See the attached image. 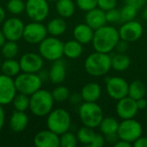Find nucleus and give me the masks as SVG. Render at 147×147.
<instances>
[{
	"label": "nucleus",
	"mask_w": 147,
	"mask_h": 147,
	"mask_svg": "<svg viewBox=\"0 0 147 147\" xmlns=\"http://www.w3.org/2000/svg\"><path fill=\"white\" fill-rule=\"evenodd\" d=\"M121 40L119 30L112 25H104L94 31L92 45L94 50L100 53H109Z\"/></svg>",
	"instance_id": "f257e3e1"
},
{
	"label": "nucleus",
	"mask_w": 147,
	"mask_h": 147,
	"mask_svg": "<svg viewBox=\"0 0 147 147\" xmlns=\"http://www.w3.org/2000/svg\"><path fill=\"white\" fill-rule=\"evenodd\" d=\"M111 68V56L109 53L95 51L90 53L84 61L85 71L92 77L104 76Z\"/></svg>",
	"instance_id": "f03ea898"
},
{
	"label": "nucleus",
	"mask_w": 147,
	"mask_h": 147,
	"mask_svg": "<svg viewBox=\"0 0 147 147\" xmlns=\"http://www.w3.org/2000/svg\"><path fill=\"white\" fill-rule=\"evenodd\" d=\"M54 102L55 101L50 91L40 89L30 96L29 109L35 116H47L53 110Z\"/></svg>",
	"instance_id": "7ed1b4c3"
},
{
	"label": "nucleus",
	"mask_w": 147,
	"mask_h": 147,
	"mask_svg": "<svg viewBox=\"0 0 147 147\" xmlns=\"http://www.w3.org/2000/svg\"><path fill=\"white\" fill-rule=\"evenodd\" d=\"M78 115L84 126L96 128L103 119V111L96 102H84L78 109Z\"/></svg>",
	"instance_id": "20e7f679"
},
{
	"label": "nucleus",
	"mask_w": 147,
	"mask_h": 147,
	"mask_svg": "<svg viewBox=\"0 0 147 147\" xmlns=\"http://www.w3.org/2000/svg\"><path fill=\"white\" fill-rule=\"evenodd\" d=\"M71 125V118L69 112L64 109H53L47 115V128L55 134L61 135L69 131Z\"/></svg>",
	"instance_id": "39448f33"
},
{
	"label": "nucleus",
	"mask_w": 147,
	"mask_h": 147,
	"mask_svg": "<svg viewBox=\"0 0 147 147\" xmlns=\"http://www.w3.org/2000/svg\"><path fill=\"white\" fill-rule=\"evenodd\" d=\"M39 53L47 60L59 59L64 56V42L55 36H47L39 44Z\"/></svg>",
	"instance_id": "423d86ee"
},
{
	"label": "nucleus",
	"mask_w": 147,
	"mask_h": 147,
	"mask_svg": "<svg viewBox=\"0 0 147 147\" xmlns=\"http://www.w3.org/2000/svg\"><path fill=\"white\" fill-rule=\"evenodd\" d=\"M17 92L31 96L38 90L41 89L42 80L38 73L22 72L19 73L14 79Z\"/></svg>",
	"instance_id": "0eeeda50"
},
{
	"label": "nucleus",
	"mask_w": 147,
	"mask_h": 147,
	"mask_svg": "<svg viewBox=\"0 0 147 147\" xmlns=\"http://www.w3.org/2000/svg\"><path fill=\"white\" fill-rule=\"evenodd\" d=\"M142 125L134 118L122 120L119 124L117 134L120 140H123L133 144L137 139L142 136Z\"/></svg>",
	"instance_id": "6e6552de"
},
{
	"label": "nucleus",
	"mask_w": 147,
	"mask_h": 147,
	"mask_svg": "<svg viewBox=\"0 0 147 147\" xmlns=\"http://www.w3.org/2000/svg\"><path fill=\"white\" fill-rule=\"evenodd\" d=\"M25 11L34 22H43L49 14V4L47 0H27Z\"/></svg>",
	"instance_id": "1a4fd4ad"
},
{
	"label": "nucleus",
	"mask_w": 147,
	"mask_h": 147,
	"mask_svg": "<svg viewBox=\"0 0 147 147\" xmlns=\"http://www.w3.org/2000/svg\"><path fill=\"white\" fill-rule=\"evenodd\" d=\"M106 90L108 95L116 101L128 96L129 84L123 78L121 77H110L105 79Z\"/></svg>",
	"instance_id": "9d476101"
},
{
	"label": "nucleus",
	"mask_w": 147,
	"mask_h": 147,
	"mask_svg": "<svg viewBox=\"0 0 147 147\" xmlns=\"http://www.w3.org/2000/svg\"><path fill=\"white\" fill-rule=\"evenodd\" d=\"M47 29L40 22H32L24 27L22 38L30 44H40L47 36Z\"/></svg>",
	"instance_id": "9b49d317"
},
{
	"label": "nucleus",
	"mask_w": 147,
	"mask_h": 147,
	"mask_svg": "<svg viewBox=\"0 0 147 147\" xmlns=\"http://www.w3.org/2000/svg\"><path fill=\"white\" fill-rule=\"evenodd\" d=\"M3 23L2 31L7 40L17 41L22 38L25 25L20 18L10 17L6 19Z\"/></svg>",
	"instance_id": "f8f14e48"
},
{
	"label": "nucleus",
	"mask_w": 147,
	"mask_h": 147,
	"mask_svg": "<svg viewBox=\"0 0 147 147\" xmlns=\"http://www.w3.org/2000/svg\"><path fill=\"white\" fill-rule=\"evenodd\" d=\"M118 30L120 38L127 41L128 43L134 42L140 40L144 32L142 24L136 20L123 22V24Z\"/></svg>",
	"instance_id": "ddd939ff"
},
{
	"label": "nucleus",
	"mask_w": 147,
	"mask_h": 147,
	"mask_svg": "<svg viewBox=\"0 0 147 147\" xmlns=\"http://www.w3.org/2000/svg\"><path fill=\"white\" fill-rule=\"evenodd\" d=\"M16 88L13 78L0 74V104L7 105L13 102L16 95Z\"/></svg>",
	"instance_id": "4468645a"
},
{
	"label": "nucleus",
	"mask_w": 147,
	"mask_h": 147,
	"mask_svg": "<svg viewBox=\"0 0 147 147\" xmlns=\"http://www.w3.org/2000/svg\"><path fill=\"white\" fill-rule=\"evenodd\" d=\"M21 71L23 72L38 73L43 67L44 61L42 56L35 53H26L20 59Z\"/></svg>",
	"instance_id": "2eb2a0df"
},
{
	"label": "nucleus",
	"mask_w": 147,
	"mask_h": 147,
	"mask_svg": "<svg viewBox=\"0 0 147 147\" xmlns=\"http://www.w3.org/2000/svg\"><path fill=\"white\" fill-rule=\"evenodd\" d=\"M115 110L117 115L121 120H127L134 118L139 111V109L136 100L127 96L117 101Z\"/></svg>",
	"instance_id": "dca6fc26"
},
{
	"label": "nucleus",
	"mask_w": 147,
	"mask_h": 147,
	"mask_svg": "<svg viewBox=\"0 0 147 147\" xmlns=\"http://www.w3.org/2000/svg\"><path fill=\"white\" fill-rule=\"evenodd\" d=\"M34 143L37 147H59V135L50 129L42 130L34 136Z\"/></svg>",
	"instance_id": "f3484780"
},
{
	"label": "nucleus",
	"mask_w": 147,
	"mask_h": 147,
	"mask_svg": "<svg viewBox=\"0 0 147 147\" xmlns=\"http://www.w3.org/2000/svg\"><path fill=\"white\" fill-rule=\"evenodd\" d=\"M84 19H85V23L88 24L94 30L107 24L105 11L98 7H96L87 11Z\"/></svg>",
	"instance_id": "a211bd4d"
},
{
	"label": "nucleus",
	"mask_w": 147,
	"mask_h": 147,
	"mask_svg": "<svg viewBox=\"0 0 147 147\" xmlns=\"http://www.w3.org/2000/svg\"><path fill=\"white\" fill-rule=\"evenodd\" d=\"M48 77L49 80L54 84H60L65 81L66 78V65L62 59L53 61L48 71Z\"/></svg>",
	"instance_id": "6ab92c4d"
},
{
	"label": "nucleus",
	"mask_w": 147,
	"mask_h": 147,
	"mask_svg": "<svg viewBox=\"0 0 147 147\" xmlns=\"http://www.w3.org/2000/svg\"><path fill=\"white\" fill-rule=\"evenodd\" d=\"M80 95L84 102H96L102 96V88L97 83L90 82L83 86Z\"/></svg>",
	"instance_id": "aec40b11"
},
{
	"label": "nucleus",
	"mask_w": 147,
	"mask_h": 147,
	"mask_svg": "<svg viewBox=\"0 0 147 147\" xmlns=\"http://www.w3.org/2000/svg\"><path fill=\"white\" fill-rule=\"evenodd\" d=\"M94 29L86 23H79L73 29V37L83 45L92 42Z\"/></svg>",
	"instance_id": "412c9836"
},
{
	"label": "nucleus",
	"mask_w": 147,
	"mask_h": 147,
	"mask_svg": "<svg viewBox=\"0 0 147 147\" xmlns=\"http://www.w3.org/2000/svg\"><path fill=\"white\" fill-rule=\"evenodd\" d=\"M28 124V117L27 114L23 111H17L15 110L9 121V125L10 129L13 132L20 133L26 129L27 126Z\"/></svg>",
	"instance_id": "4be33fe9"
},
{
	"label": "nucleus",
	"mask_w": 147,
	"mask_h": 147,
	"mask_svg": "<svg viewBox=\"0 0 147 147\" xmlns=\"http://www.w3.org/2000/svg\"><path fill=\"white\" fill-rule=\"evenodd\" d=\"M83 44L77 40H70L64 43V55L71 59L79 58L83 53Z\"/></svg>",
	"instance_id": "5701e85b"
},
{
	"label": "nucleus",
	"mask_w": 147,
	"mask_h": 147,
	"mask_svg": "<svg viewBox=\"0 0 147 147\" xmlns=\"http://www.w3.org/2000/svg\"><path fill=\"white\" fill-rule=\"evenodd\" d=\"M67 28V24L63 17H56L52 19L51 21L48 22L47 25V32L50 35L52 36H60L62 35Z\"/></svg>",
	"instance_id": "b1692460"
},
{
	"label": "nucleus",
	"mask_w": 147,
	"mask_h": 147,
	"mask_svg": "<svg viewBox=\"0 0 147 147\" xmlns=\"http://www.w3.org/2000/svg\"><path fill=\"white\" fill-rule=\"evenodd\" d=\"M55 8L59 16L69 18L75 13L76 3L72 0H57Z\"/></svg>",
	"instance_id": "393cba45"
},
{
	"label": "nucleus",
	"mask_w": 147,
	"mask_h": 147,
	"mask_svg": "<svg viewBox=\"0 0 147 147\" xmlns=\"http://www.w3.org/2000/svg\"><path fill=\"white\" fill-rule=\"evenodd\" d=\"M111 64L114 70L117 71H125L129 68L131 65V59L127 53H117L111 57Z\"/></svg>",
	"instance_id": "a878e982"
},
{
	"label": "nucleus",
	"mask_w": 147,
	"mask_h": 147,
	"mask_svg": "<svg viewBox=\"0 0 147 147\" xmlns=\"http://www.w3.org/2000/svg\"><path fill=\"white\" fill-rule=\"evenodd\" d=\"M119 124L120 123L115 118L109 116V117H103L98 127L100 128L102 134L106 136L113 134H117Z\"/></svg>",
	"instance_id": "bb28decb"
},
{
	"label": "nucleus",
	"mask_w": 147,
	"mask_h": 147,
	"mask_svg": "<svg viewBox=\"0 0 147 147\" xmlns=\"http://www.w3.org/2000/svg\"><path fill=\"white\" fill-rule=\"evenodd\" d=\"M147 92V86L140 80H134L128 86V96L134 100L145 97Z\"/></svg>",
	"instance_id": "cd10ccee"
},
{
	"label": "nucleus",
	"mask_w": 147,
	"mask_h": 147,
	"mask_svg": "<svg viewBox=\"0 0 147 147\" xmlns=\"http://www.w3.org/2000/svg\"><path fill=\"white\" fill-rule=\"evenodd\" d=\"M2 72L9 77H16L21 71V66L19 61L14 59H6L1 65Z\"/></svg>",
	"instance_id": "c85d7f7f"
},
{
	"label": "nucleus",
	"mask_w": 147,
	"mask_h": 147,
	"mask_svg": "<svg viewBox=\"0 0 147 147\" xmlns=\"http://www.w3.org/2000/svg\"><path fill=\"white\" fill-rule=\"evenodd\" d=\"M76 135L78 138V141L79 143L90 146L96 135V133L94 131V128L84 126L78 130Z\"/></svg>",
	"instance_id": "c756f323"
},
{
	"label": "nucleus",
	"mask_w": 147,
	"mask_h": 147,
	"mask_svg": "<svg viewBox=\"0 0 147 147\" xmlns=\"http://www.w3.org/2000/svg\"><path fill=\"white\" fill-rule=\"evenodd\" d=\"M19 52V47L16 41L8 40L1 47L2 55L5 59H14Z\"/></svg>",
	"instance_id": "7c9ffc66"
},
{
	"label": "nucleus",
	"mask_w": 147,
	"mask_h": 147,
	"mask_svg": "<svg viewBox=\"0 0 147 147\" xmlns=\"http://www.w3.org/2000/svg\"><path fill=\"white\" fill-rule=\"evenodd\" d=\"M12 103L15 110L25 112L29 109V97L25 94L19 93L18 95H16Z\"/></svg>",
	"instance_id": "2f4dec72"
},
{
	"label": "nucleus",
	"mask_w": 147,
	"mask_h": 147,
	"mask_svg": "<svg viewBox=\"0 0 147 147\" xmlns=\"http://www.w3.org/2000/svg\"><path fill=\"white\" fill-rule=\"evenodd\" d=\"M51 93H52V96H53L54 101L58 102H65L66 100L69 99V97L71 96L69 89L64 85H59V86L55 87L52 90Z\"/></svg>",
	"instance_id": "473e14b6"
},
{
	"label": "nucleus",
	"mask_w": 147,
	"mask_h": 147,
	"mask_svg": "<svg viewBox=\"0 0 147 147\" xmlns=\"http://www.w3.org/2000/svg\"><path fill=\"white\" fill-rule=\"evenodd\" d=\"M120 10H121V19L122 22L135 20L138 14V9L127 3H126V5H124Z\"/></svg>",
	"instance_id": "72a5a7b5"
},
{
	"label": "nucleus",
	"mask_w": 147,
	"mask_h": 147,
	"mask_svg": "<svg viewBox=\"0 0 147 147\" xmlns=\"http://www.w3.org/2000/svg\"><path fill=\"white\" fill-rule=\"evenodd\" d=\"M77 135L72 132L67 131L59 135V146L61 147H75L78 145Z\"/></svg>",
	"instance_id": "f704fd0d"
},
{
	"label": "nucleus",
	"mask_w": 147,
	"mask_h": 147,
	"mask_svg": "<svg viewBox=\"0 0 147 147\" xmlns=\"http://www.w3.org/2000/svg\"><path fill=\"white\" fill-rule=\"evenodd\" d=\"M7 9L13 15H19L25 10V2L23 0H9Z\"/></svg>",
	"instance_id": "c9c22d12"
},
{
	"label": "nucleus",
	"mask_w": 147,
	"mask_h": 147,
	"mask_svg": "<svg viewBox=\"0 0 147 147\" xmlns=\"http://www.w3.org/2000/svg\"><path fill=\"white\" fill-rule=\"evenodd\" d=\"M105 14H106V20H107V22H109V23H117L119 22H121V10L114 8V9H109L107 11H105Z\"/></svg>",
	"instance_id": "e433bc0d"
},
{
	"label": "nucleus",
	"mask_w": 147,
	"mask_h": 147,
	"mask_svg": "<svg viewBox=\"0 0 147 147\" xmlns=\"http://www.w3.org/2000/svg\"><path fill=\"white\" fill-rule=\"evenodd\" d=\"M76 5L82 11L87 12L97 7V0H76Z\"/></svg>",
	"instance_id": "4c0bfd02"
},
{
	"label": "nucleus",
	"mask_w": 147,
	"mask_h": 147,
	"mask_svg": "<svg viewBox=\"0 0 147 147\" xmlns=\"http://www.w3.org/2000/svg\"><path fill=\"white\" fill-rule=\"evenodd\" d=\"M117 0H97V7L104 11L115 8Z\"/></svg>",
	"instance_id": "58836bf2"
},
{
	"label": "nucleus",
	"mask_w": 147,
	"mask_h": 147,
	"mask_svg": "<svg viewBox=\"0 0 147 147\" xmlns=\"http://www.w3.org/2000/svg\"><path fill=\"white\" fill-rule=\"evenodd\" d=\"M105 137L103 134H96L95 135L91 144H90V147H102L105 145Z\"/></svg>",
	"instance_id": "ea45409f"
},
{
	"label": "nucleus",
	"mask_w": 147,
	"mask_h": 147,
	"mask_svg": "<svg viewBox=\"0 0 147 147\" xmlns=\"http://www.w3.org/2000/svg\"><path fill=\"white\" fill-rule=\"evenodd\" d=\"M128 47H129L128 42L126 41V40H121H121H119V42L117 43V45H116V47H115V49H116L117 53H126L127 51L128 50Z\"/></svg>",
	"instance_id": "a19ab883"
},
{
	"label": "nucleus",
	"mask_w": 147,
	"mask_h": 147,
	"mask_svg": "<svg viewBox=\"0 0 147 147\" xmlns=\"http://www.w3.org/2000/svg\"><path fill=\"white\" fill-rule=\"evenodd\" d=\"M125 1H126V3L133 5L138 9H141L147 2V0H125Z\"/></svg>",
	"instance_id": "79ce46f5"
},
{
	"label": "nucleus",
	"mask_w": 147,
	"mask_h": 147,
	"mask_svg": "<svg viewBox=\"0 0 147 147\" xmlns=\"http://www.w3.org/2000/svg\"><path fill=\"white\" fill-rule=\"evenodd\" d=\"M133 146L135 147H147V137L140 136L133 143Z\"/></svg>",
	"instance_id": "37998d69"
},
{
	"label": "nucleus",
	"mask_w": 147,
	"mask_h": 147,
	"mask_svg": "<svg viewBox=\"0 0 147 147\" xmlns=\"http://www.w3.org/2000/svg\"><path fill=\"white\" fill-rule=\"evenodd\" d=\"M104 137H105L106 142H109V144H111V145H113V146L120 140V138H119V136H118L117 134H113L106 135V136H104Z\"/></svg>",
	"instance_id": "c03bdc74"
},
{
	"label": "nucleus",
	"mask_w": 147,
	"mask_h": 147,
	"mask_svg": "<svg viewBox=\"0 0 147 147\" xmlns=\"http://www.w3.org/2000/svg\"><path fill=\"white\" fill-rule=\"evenodd\" d=\"M136 102H137V106H138L139 110H143V109H146L147 108V100L145 97H142L140 99L136 100Z\"/></svg>",
	"instance_id": "a18cd8bd"
},
{
	"label": "nucleus",
	"mask_w": 147,
	"mask_h": 147,
	"mask_svg": "<svg viewBox=\"0 0 147 147\" xmlns=\"http://www.w3.org/2000/svg\"><path fill=\"white\" fill-rule=\"evenodd\" d=\"M69 100L71 103L73 104H78V102H80V101H82V97L81 95H78V94H73L71 96H70Z\"/></svg>",
	"instance_id": "49530a36"
},
{
	"label": "nucleus",
	"mask_w": 147,
	"mask_h": 147,
	"mask_svg": "<svg viewBox=\"0 0 147 147\" xmlns=\"http://www.w3.org/2000/svg\"><path fill=\"white\" fill-rule=\"evenodd\" d=\"M132 143L130 142H127L126 140H119L115 145L114 146L115 147H131L132 146Z\"/></svg>",
	"instance_id": "de8ad7c7"
},
{
	"label": "nucleus",
	"mask_w": 147,
	"mask_h": 147,
	"mask_svg": "<svg viewBox=\"0 0 147 147\" xmlns=\"http://www.w3.org/2000/svg\"><path fill=\"white\" fill-rule=\"evenodd\" d=\"M4 121H5V114L4 110L3 108V105L0 104V131L2 130L3 125H4Z\"/></svg>",
	"instance_id": "09e8293b"
},
{
	"label": "nucleus",
	"mask_w": 147,
	"mask_h": 147,
	"mask_svg": "<svg viewBox=\"0 0 147 147\" xmlns=\"http://www.w3.org/2000/svg\"><path fill=\"white\" fill-rule=\"evenodd\" d=\"M38 73H40V74H38V75H39V77L40 78V79L42 80V82H43L44 80H46L47 78H48V79H49L48 72H47V71H42V69H41Z\"/></svg>",
	"instance_id": "8fccbe9b"
},
{
	"label": "nucleus",
	"mask_w": 147,
	"mask_h": 147,
	"mask_svg": "<svg viewBox=\"0 0 147 147\" xmlns=\"http://www.w3.org/2000/svg\"><path fill=\"white\" fill-rule=\"evenodd\" d=\"M5 16H6L5 10L3 9V8L0 6V23H3L5 21Z\"/></svg>",
	"instance_id": "3c124183"
},
{
	"label": "nucleus",
	"mask_w": 147,
	"mask_h": 147,
	"mask_svg": "<svg viewBox=\"0 0 147 147\" xmlns=\"http://www.w3.org/2000/svg\"><path fill=\"white\" fill-rule=\"evenodd\" d=\"M6 42V38L2 31V29H0V48L3 46V44Z\"/></svg>",
	"instance_id": "603ef678"
},
{
	"label": "nucleus",
	"mask_w": 147,
	"mask_h": 147,
	"mask_svg": "<svg viewBox=\"0 0 147 147\" xmlns=\"http://www.w3.org/2000/svg\"><path fill=\"white\" fill-rule=\"evenodd\" d=\"M142 16H143L144 20L147 21V8L144 9V11H143V13H142Z\"/></svg>",
	"instance_id": "864d4df0"
},
{
	"label": "nucleus",
	"mask_w": 147,
	"mask_h": 147,
	"mask_svg": "<svg viewBox=\"0 0 147 147\" xmlns=\"http://www.w3.org/2000/svg\"><path fill=\"white\" fill-rule=\"evenodd\" d=\"M47 1H48V2H56L57 0H47Z\"/></svg>",
	"instance_id": "5fc2aeb1"
},
{
	"label": "nucleus",
	"mask_w": 147,
	"mask_h": 147,
	"mask_svg": "<svg viewBox=\"0 0 147 147\" xmlns=\"http://www.w3.org/2000/svg\"><path fill=\"white\" fill-rule=\"evenodd\" d=\"M1 65H2V62H1V60H0V69H1Z\"/></svg>",
	"instance_id": "6e6d98bb"
},
{
	"label": "nucleus",
	"mask_w": 147,
	"mask_h": 147,
	"mask_svg": "<svg viewBox=\"0 0 147 147\" xmlns=\"http://www.w3.org/2000/svg\"><path fill=\"white\" fill-rule=\"evenodd\" d=\"M146 94H147V92H146Z\"/></svg>",
	"instance_id": "4d7b16f0"
}]
</instances>
